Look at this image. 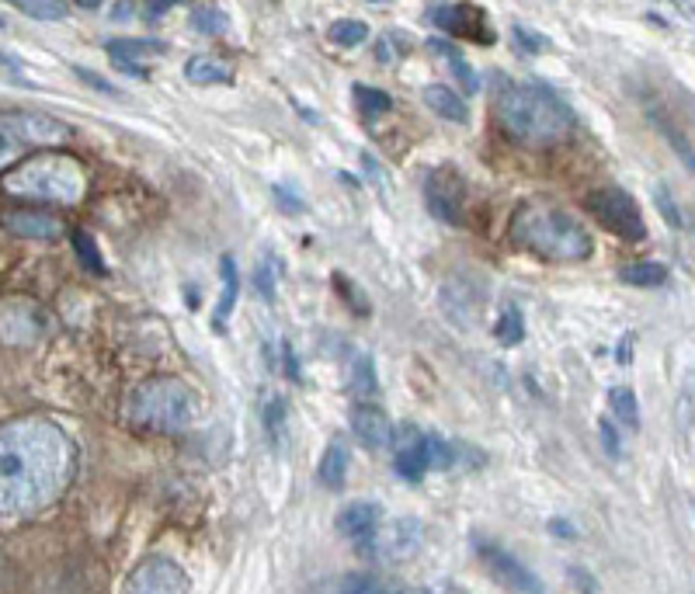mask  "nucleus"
<instances>
[{"instance_id": "f257e3e1", "label": "nucleus", "mask_w": 695, "mask_h": 594, "mask_svg": "<svg viewBox=\"0 0 695 594\" xmlns=\"http://www.w3.org/2000/svg\"><path fill=\"white\" fill-rule=\"evenodd\" d=\"M77 476V445L53 417L25 414L0 424V518L53 508Z\"/></svg>"}, {"instance_id": "f03ea898", "label": "nucleus", "mask_w": 695, "mask_h": 594, "mask_svg": "<svg viewBox=\"0 0 695 594\" xmlns=\"http://www.w3.org/2000/svg\"><path fill=\"white\" fill-rule=\"evenodd\" d=\"M494 108L501 129L529 150L560 146L574 129L570 105L543 84H504L497 91Z\"/></svg>"}, {"instance_id": "7ed1b4c3", "label": "nucleus", "mask_w": 695, "mask_h": 594, "mask_svg": "<svg viewBox=\"0 0 695 594\" xmlns=\"http://www.w3.org/2000/svg\"><path fill=\"white\" fill-rule=\"evenodd\" d=\"M508 233H511V244L543 261L577 264L595 254L591 233L570 212H563L553 202H543V198H529V202L518 205L515 216H511Z\"/></svg>"}, {"instance_id": "20e7f679", "label": "nucleus", "mask_w": 695, "mask_h": 594, "mask_svg": "<svg viewBox=\"0 0 695 594\" xmlns=\"http://www.w3.org/2000/svg\"><path fill=\"white\" fill-rule=\"evenodd\" d=\"M0 192L35 205H80L87 195V171L70 153L39 150L0 174Z\"/></svg>"}, {"instance_id": "39448f33", "label": "nucleus", "mask_w": 695, "mask_h": 594, "mask_svg": "<svg viewBox=\"0 0 695 594\" xmlns=\"http://www.w3.org/2000/svg\"><path fill=\"white\" fill-rule=\"evenodd\" d=\"M199 417V396L178 376H150L129 393L126 421L150 435H181Z\"/></svg>"}, {"instance_id": "423d86ee", "label": "nucleus", "mask_w": 695, "mask_h": 594, "mask_svg": "<svg viewBox=\"0 0 695 594\" xmlns=\"http://www.w3.org/2000/svg\"><path fill=\"white\" fill-rule=\"evenodd\" d=\"M70 139V126L56 122L42 112H0V171L18 164L28 150H49V146Z\"/></svg>"}, {"instance_id": "0eeeda50", "label": "nucleus", "mask_w": 695, "mask_h": 594, "mask_svg": "<svg viewBox=\"0 0 695 594\" xmlns=\"http://www.w3.org/2000/svg\"><path fill=\"white\" fill-rule=\"evenodd\" d=\"M588 209L612 237L626 240V244H640L647 240V223H643V212L636 205V198L626 192V188H598V192L588 195Z\"/></svg>"}, {"instance_id": "6e6552de", "label": "nucleus", "mask_w": 695, "mask_h": 594, "mask_svg": "<svg viewBox=\"0 0 695 594\" xmlns=\"http://www.w3.org/2000/svg\"><path fill=\"white\" fill-rule=\"evenodd\" d=\"M421 546H424L421 522H417V518H397V522H390V525L379 522V528L369 539L358 542V553L369 556V560L400 563V560H411Z\"/></svg>"}, {"instance_id": "1a4fd4ad", "label": "nucleus", "mask_w": 695, "mask_h": 594, "mask_svg": "<svg viewBox=\"0 0 695 594\" xmlns=\"http://www.w3.org/2000/svg\"><path fill=\"white\" fill-rule=\"evenodd\" d=\"M46 334L42 306L28 296H14L0 303V344L4 348H35Z\"/></svg>"}, {"instance_id": "9d476101", "label": "nucleus", "mask_w": 695, "mask_h": 594, "mask_svg": "<svg viewBox=\"0 0 695 594\" xmlns=\"http://www.w3.org/2000/svg\"><path fill=\"white\" fill-rule=\"evenodd\" d=\"M424 205L438 223L459 226L466 205V181L452 164H442L424 178Z\"/></svg>"}, {"instance_id": "9b49d317", "label": "nucleus", "mask_w": 695, "mask_h": 594, "mask_svg": "<svg viewBox=\"0 0 695 594\" xmlns=\"http://www.w3.org/2000/svg\"><path fill=\"white\" fill-rule=\"evenodd\" d=\"M126 591L133 594H181L192 591V577L171 560V556H146L126 577Z\"/></svg>"}, {"instance_id": "f8f14e48", "label": "nucleus", "mask_w": 695, "mask_h": 594, "mask_svg": "<svg viewBox=\"0 0 695 594\" xmlns=\"http://www.w3.org/2000/svg\"><path fill=\"white\" fill-rule=\"evenodd\" d=\"M428 18L449 35H466V39L480 42V46H484V42H494V32H490V25H487V14L480 11L477 4H470V0L431 7Z\"/></svg>"}, {"instance_id": "ddd939ff", "label": "nucleus", "mask_w": 695, "mask_h": 594, "mask_svg": "<svg viewBox=\"0 0 695 594\" xmlns=\"http://www.w3.org/2000/svg\"><path fill=\"white\" fill-rule=\"evenodd\" d=\"M0 226L7 233H14V237L42 240V244H53V240H60L67 233V223L49 209H7L0 212Z\"/></svg>"}, {"instance_id": "4468645a", "label": "nucleus", "mask_w": 695, "mask_h": 594, "mask_svg": "<svg viewBox=\"0 0 695 594\" xmlns=\"http://www.w3.org/2000/svg\"><path fill=\"white\" fill-rule=\"evenodd\" d=\"M480 560H484V567L490 570V577H494V581L501 584L504 591H525V594H539V591H543L539 577L532 574V570H525L522 563H518L511 553H504V549L484 546V549H480Z\"/></svg>"}, {"instance_id": "2eb2a0df", "label": "nucleus", "mask_w": 695, "mask_h": 594, "mask_svg": "<svg viewBox=\"0 0 695 594\" xmlns=\"http://www.w3.org/2000/svg\"><path fill=\"white\" fill-rule=\"evenodd\" d=\"M351 435H355V442L362 445V449L386 452L393 445V424L379 407L358 403V407L351 410Z\"/></svg>"}, {"instance_id": "dca6fc26", "label": "nucleus", "mask_w": 695, "mask_h": 594, "mask_svg": "<svg viewBox=\"0 0 695 594\" xmlns=\"http://www.w3.org/2000/svg\"><path fill=\"white\" fill-rule=\"evenodd\" d=\"M397 476L407 483H421L424 473L431 469L428 459V435H421L417 428H404L400 431V445H397Z\"/></svg>"}, {"instance_id": "f3484780", "label": "nucleus", "mask_w": 695, "mask_h": 594, "mask_svg": "<svg viewBox=\"0 0 695 594\" xmlns=\"http://www.w3.org/2000/svg\"><path fill=\"white\" fill-rule=\"evenodd\" d=\"M379 522H383V508L376 501H351L348 508L338 511V532L355 542V546L369 539Z\"/></svg>"}, {"instance_id": "a211bd4d", "label": "nucleus", "mask_w": 695, "mask_h": 594, "mask_svg": "<svg viewBox=\"0 0 695 594\" xmlns=\"http://www.w3.org/2000/svg\"><path fill=\"white\" fill-rule=\"evenodd\" d=\"M647 119L654 122V129L661 132L664 139H668L671 150H675L678 157L685 160V167H689V171L695 174V146L689 143V139H685V132L675 126V115H671L664 105H657V101H647Z\"/></svg>"}, {"instance_id": "6ab92c4d", "label": "nucleus", "mask_w": 695, "mask_h": 594, "mask_svg": "<svg viewBox=\"0 0 695 594\" xmlns=\"http://www.w3.org/2000/svg\"><path fill=\"white\" fill-rule=\"evenodd\" d=\"M348 466H351V459H348V449H345V442L341 438H334L331 445H327V452L320 456V466H317V483L324 490H345V483H348Z\"/></svg>"}, {"instance_id": "aec40b11", "label": "nucleus", "mask_w": 695, "mask_h": 594, "mask_svg": "<svg viewBox=\"0 0 695 594\" xmlns=\"http://www.w3.org/2000/svg\"><path fill=\"white\" fill-rule=\"evenodd\" d=\"M428 53H435L438 60H442L445 66H449V73L459 80V84H463V91H466V94H477V91H480V77H477V70H473V66L463 60V53H459V46H452L449 39H428Z\"/></svg>"}, {"instance_id": "412c9836", "label": "nucleus", "mask_w": 695, "mask_h": 594, "mask_svg": "<svg viewBox=\"0 0 695 594\" xmlns=\"http://www.w3.org/2000/svg\"><path fill=\"white\" fill-rule=\"evenodd\" d=\"M219 275H223V292H219L216 313H212V327H216L219 334H226V320L233 317V310H237V296H240V275H237L233 258H219Z\"/></svg>"}, {"instance_id": "4be33fe9", "label": "nucleus", "mask_w": 695, "mask_h": 594, "mask_svg": "<svg viewBox=\"0 0 695 594\" xmlns=\"http://www.w3.org/2000/svg\"><path fill=\"white\" fill-rule=\"evenodd\" d=\"M424 105L431 108L435 115H442L445 122H470V108L463 105V98H459L452 87H445V84H431V87H424Z\"/></svg>"}, {"instance_id": "5701e85b", "label": "nucleus", "mask_w": 695, "mask_h": 594, "mask_svg": "<svg viewBox=\"0 0 695 594\" xmlns=\"http://www.w3.org/2000/svg\"><path fill=\"white\" fill-rule=\"evenodd\" d=\"M233 73H237L233 63L219 60V56H192L185 66V77L199 87H209V84L226 87V84H233Z\"/></svg>"}, {"instance_id": "b1692460", "label": "nucleus", "mask_w": 695, "mask_h": 594, "mask_svg": "<svg viewBox=\"0 0 695 594\" xmlns=\"http://www.w3.org/2000/svg\"><path fill=\"white\" fill-rule=\"evenodd\" d=\"M619 282L633 289H664L671 282V271L661 261H633L619 268Z\"/></svg>"}, {"instance_id": "393cba45", "label": "nucleus", "mask_w": 695, "mask_h": 594, "mask_svg": "<svg viewBox=\"0 0 695 594\" xmlns=\"http://www.w3.org/2000/svg\"><path fill=\"white\" fill-rule=\"evenodd\" d=\"M105 49L112 60L136 63V60H150V56L167 53V42H160V39H112Z\"/></svg>"}, {"instance_id": "a878e982", "label": "nucleus", "mask_w": 695, "mask_h": 594, "mask_svg": "<svg viewBox=\"0 0 695 594\" xmlns=\"http://www.w3.org/2000/svg\"><path fill=\"white\" fill-rule=\"evenodd\" d=\"M609 410L623 428L640 431V400H636V390H629V386H612Z\"/></svg>"}, {"instance_id": "bb28decb", "label": "nucleus", "mask_w": 695, "mask_h": 594, "mask_svg": "<svg viewBox=\"0 0 695 594\" xmlns=\"http://www.w3.org/2000/svg\"><path fill=\"white\" fill-rule=\"evenodd\" d=\"M351 98H355V108L365 115V119H379L393 108V98L379 87H369V84H355L351 87Z\"/></svg>"}, {"instance_id": "cd10ccee", "label": "nucleus", "mask_w": 695, "mask_h": 594, "mask_svg": "<svg viewBox=\"0 0 695 594\" xmlns=\"http://www.w3.org/2000/svg\"><path fill=\"white\" fill-rule=\"evenodd\" d=\"M494 337L504 348H515V344L525 341V317L515 303H508L501 310V317H497V324H494Z\"/></svg>"}, {"instance_id": "c85d7f7f", "label": "nucleus", "mask_w": 695, "mask_h": 594, "mask_svg": "<svg viewBox=\"0 0 695 594\" xmlns=\"http://www.w3.org/2000/svg\"><path fill=\"white\" fill-rule=\"evenodd\" d=\"M70 240H73V251H77V261L84 264L91 275H108V264H105V258H101V251H98V244H94L91 233L73 230Z\"/></svg>"}, {"instance_id": "c756f323", "label": "nucleus", "mask_w": 695, "mask_h": 594, "mask_svg": "<svg viewBox=\"0 0 695 594\" xmlns=\"http://www.w3.org/2000/svg\"><path fill=\"white\" fill-rule=\"evenodd\" d=\"M327 39H331L334 46H341V49H355V46H362V42L369 39V25H365V21H358V18H341V21H334V25L327 28Z\"/></svg>"}, {"instance_id": "7c9ffc66", "label": "nucleus", "mask_w": 695, "mask_h": 594, "mask_svg": "<svg viewBox=\"0 0 695 594\" xmlns=\"http://www.w3.org/2000/svg\"><path fill=\"white\" fill-rule=\"evenodd\" d=\"M192 28L199 35H223L226 28H230V14L226 11H219L216 4H202V7H195L192 11Z\"/></svg>"}, {"instance_id": "2f4dec72", "label": "nucleus", "mask_w": 695, "mask_h": 594, "mask_svg": "<svg viewBox=\"0 0 695 594\" xmlns=\"http://www.w3.org/2000/svg\"><path fill=\"white\" fill-rule=\"evenodd\" d=\"M11 4L35 21H63L70 14L67 0H11Z\"/></svg>"}, {"instance_id": "473e14b6", "label": "nucleus", "mask_w": 695, "mask_h": 594, "mask_svg": "<svg viewBox=\"0 0 695 594\" xmlns=\"http://www.w3.org/2000/svg\"><path fill=\"white\" fill-rule=\"evenodd\" d=\"M351 390L358 396H372L379 390V379H376V365H372L369 355H358L351 362Z\"/></svg>"}, {"instance_id": "72a5a7b5", "label": "nucleus", "mask_w": 695, "mask_h": 594, "mask_svg": "<svg viewBox=\"0 0 695 594\" xmlns=\"http://www.w3.org/2000/svg\"><path fill=\"white\" fill-rule=\"evenodd\" d=\"M334 289H338V296L345 299V303H351V310H355L358 317H369V299H365V292L351 282L345 271H334Z\"/></svg>"}, {"instance_id": "f704fd0d", "label": "nucleus", "mask_w": 695, "mask_h": 594, "mask_svg": "<svg viewBox=\"0 0 695 594\" xmlns=\"http://www.w3.org/2000/svg\"><path fill=\"white\" fill-rule=\"evenodd\" d=\"M265 431H268V438H272L275 449H282V442H285V403L282 400L265 403Z\"/></svg>"}, {"instance_id": "c9c22d12", "label": "nucleus", "mask_w": 695, "mask_h": 594, "mask_svg": "<svg viewBox=\"0 0 695 594\" xmlns=\"http://www.w3.org/2000/svg\"><path fill=\"white\" fill-rule=\"evenodd\" d=\"M598 438H602V449L609 459H623V438L612 417H598Z\"/></svg>"}, {"instance_id": "e433bc0d", "label": "nucleus", "mask_w": 695, "mask_h": 594, "mask_svg": "<svg viewBox=\"0 0 695 594\" xmlns=\"http://www.w3.org/2000/svg\"><path fill=\"white\" fill-rule=\"evenodd\" d=\"M654 202H657V212L664 216V223H668L671 230H682L685 219H682V212H678V205H675V198H671L668 188L657 185V188H654Z\"/></svg>"}, {"instance_id": "4c0bfd02", "label": "nucleus", "mask_w": 695, "mask_h": 594, "mask_svg": "<svg viewBox=\"0 0 695 594\" xmlns=\"http://www.w3.org/2000/svg\"><path fill=\"white\" fill-rule=\"evenodd\" d=\"M397 46L411 49V39H404L400 32H390V35H383V39H376V60L379 63H393L397 56H404V53H397Z\"/></svg>"}, {"instance_id": "58836bf2", "label": "nucleus", "mask_w": 695, "mask_h": 594, "mask_svg": "<svg viewBox=\"0 0 695 594\" xmlns=\"http://www.w3.org/2000/svg\"><path fill=\"white\" fill-rule=\"evenodd\" d=\"M254 278H258V282H254V285H258V292L268 299V303H272V299H275V268H272V258L258 264V275H254Z\"/></svg>"}, {"instance_id": "ea45409f", "label": "nucleus", "mask_w": 695, "mask_h": 594, "mask_svg": "<svg viewBox=\"0 0 695 594\" xmlns=\"http://www.w3.org/2000/svg\"><path fill=\"white\" fill-rule=\"evenodd\" d=\"M511 39H515L518 46L525 49V53H539V49H546V39H543V35H532L529 28H522V25L511 28Z\"/></svg>"}, {"instance_id": "a19ab883", "label": "nucleus", "mask_w": 695, "mask_h": 594, "mask_svg": "<svg viewBox=\"0 0 695 594\" xmlns=\"http://www.w3.org/2000/svg\"><path fill=\"white\" fill-rule=\"evenodd\" d=\"M345 591H386V584H379L376 577H362V574H351L345 577V584H341Z\"/></svg>"}, {"instance_id": "79ce46f5", "label": "nucleus", "mask_w": 695, "mask_h": 594, "mask_svg": "<svg viewBox=\"0 0 695 594\" xmlns=\"http://www.w3.org/2000/svg\"><path fill=\"white\" fill-rule=\"evenodd\" d=\"M275 202L282 205L285 212H296V216L299 212H306V205L299 202V198H289V192H282V188H275Z\"/></svg>"}, {"instance_id": "37998d69", "label": "nucleus", "mask_w": 695, "mask_h": 594, "mask_svg": "<svg viewBox=\"0 0 695 594\" xmlns=\"http://www.w3.org/2000/svg\"><path fill=\"white\" fill-rule=\"evenodd\" d=\"M570 581H577V588H581V591H598V588H602V584H598L595 581V577H591V574H584V570H570Z\"/></svg>"}, {"instance_id": "c03bdc74", "label": "nucleus", "mask_w": 695, "mask_h": 594, "mask_svg": "<svg viewBox=\"0 0 695 594\" xmlns=\"http://www.w3.org/2000/svg\"><path fill=\"white\" fill-rule=\"evenodd\" d=\"M616 362H619V365H629V362H633V334H626L623 341H619V348H616Z\"/></svg>"}, {"instance_id": "a18cd8bd", "label": "nucleus", "mask_w": 695, "mask_h": 594, "mask_svg": "<svg viewBox=\"0 0 695 594\" xmlns=\"http://www.w3.org/2000/svg\"><path fill=\"white\" fill-rule=\"evenodd\" d=\"M550 532L560 535V539H577V528L570 525V522H563V518H553V522H550Z\"/></svg>"}, {"instance_id": "49530a36", "label": "nucleus", "mask_w": 695, "mask_h": 594, "mask_svg": "<svg viewBox=\"0 0 695 594\" xmlns=\"http://www.w3.org/2000/svg\"><path fill=\"white\" fill-rule=\"evenodd\" d=\"M77 73H80V77H84V80H87V84H91V87H98V91H105V94H115V87L108 84L105 77H94V73H87V70H77Z\"/></svg>"}, {"instance_id": "de8ad7c7", "label": "nucleus", "mask_w": 695, "mask_h": 594, "mask_svg": "<svg viewBox=\"0 0 695 594\" xmlns=\"http://www.w3.org/2000/svg\"><path fill=\"white\" fill-rule=\"evenodd\" d=\"M174 4H181V0H150V11L146 14H150V18H160V14H167Z\"/></svg>"}, {"instance_id": "09e8293b", "label": "nucleus", "mask_w": 695, "mask_h": 594, "mask_svg": "<svg viewBox=\"0 0 695 594\" xmlns=\"http://www.w3.org/2000/svg\"><path fill=\"white\" fill-rule=\"evenodd\" d=\"M671 7H675L678 14H682V18H689V21H695V0H668Z\"/></svg>"}, {"instance_id": "8fccbe9b", "label": "nucleus", "mask_w": 695, "mask_h": 594, "mask_svg": "<svg viewBox=\"0 0 695 594\" xmlns=\"http://www.w3.org/2000/svg\"><path fill=\"white\" fill-rule=\"evenodd\" d=\"M133 11H136V7H133V4H129V0H126V4H119V7H115V18H133Z\"/></svg>"}, {"instance_id": "3c124183", "label": "nucleus", "mask_w": 695, "mask_h": 594, "mask_svg": "<svg viewBox=\"0 0 695 594\" xmlns=\"http://www.w3.org/2000/svg\"><path fill=\"white\" fill-rule=\"evenodd\" d=\"M73 4H77V7H87V11H94V7H101L105 0H73Z\"/></svg>"}, {"instance_id": "603ef678", "label": "nucleus", "mask_w": 695, "mask_h": 594, "mask_svg": "<svg viewBox=\"0 0 695 594\" xmlns=\"http://www.w3.org/2000/svg\"><path fill=\"white\" fill-rule=\"evenodd\" d=\"M369 4H390V0H369Z\"/></svg>"}, {"instance_id": "864d4df0", "label": "nucleus", "mask_w": 695, "mask_h": 594, "mask_svg": "<svg viewBox=\"0 0 695 594\" xmlns=\"http://www.w3.org/2000/svg\"><path fill=\"white\" fill-rule=\"evenodd\" d=\"M4 25H7V21H4V18H0V28H4Z\"/></svg>"}]
</instances>
